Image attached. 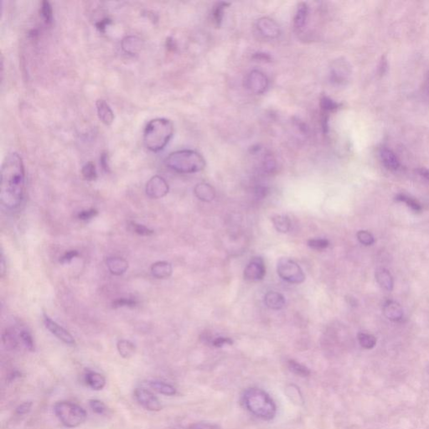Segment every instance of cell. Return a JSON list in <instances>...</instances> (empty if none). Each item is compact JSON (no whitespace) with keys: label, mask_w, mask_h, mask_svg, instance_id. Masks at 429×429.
Returning <instances> with one entry per match:
<instances>
[{"label":"cell","mask_w":429,"mask_h":429,"mask_svg":"<svg viewBox=\"0 0 429 429\" xmlns=\"http://www.w3.org/2000/svg\"><path fill=\"white\" fill-rule=\"evenodd\" d=\"M25 173L23 160L17 153H9L1 168L0 202L6 208L15 209L24 198Z\"/></svg>","instance_id":"6da1fadb"},{"label":"cell","mask_w":429,"mask_h":429,"mask_svg":"<svg viewBox=\"0 0 429 429\" xmlns=\"http://www.w3.org/2000/svg\"><path fill=\"white\" fill-rule=\"evenodd\" d=\"M173 134V124L167 118L150 121L144 131V144L152 152L164 150Z\"/></svg>","instance_id":"7a4b0ae2"},{"label":"cell","mask_w":429,"mask_h":429,"mask_svg":"<svg viewBox=\"0 0 429 429\" xmlns=\"http://www.w3.org/2000/svg\"><path fill=\"white\" fill-rule=\"evenodd\" d=\"M243 403L252 414L262 420L270 421L276 416V404L262 389L248 388L243 395Z\"/></svg>","instance_id":"3957f363"},{"label":"cell","mask_w":429,"mask_h":429,"mask_svg":"<svg viewBox=\"0 0 429 429\" xmlns=\"http://www.w3.org/2000/svg\"><path fill=\"white\" fill-rule=\"evenodd\" d=\"M165 162L168 168L180 173H197L206 167L203 156L194 150L175 151L168 156Z\"/></svg>","instance_id":"277c9868"},{"label":"cell","mask_w":429,"mask_h":429,"mask_svg":"<svg viewBox=\"0 0 429 429\" xmlns=\"http://www.w3.org/2000/svg\"><path fill=\"white\" fill-rule=\"evenodd\" d=\"M53 410L58 420L69 429L81 426L87 417L85 409L71 402H58L54 406Z\"/></svg>","instance_id":"5b68a950"},{"label":"cell","mask_w":429,"mask_h":429,"mask_svg":"<svg viewBox=\"0 0 429 429\" xmlns=\"http://www.w3.org/2000/svg\"><path fill=\"white\" fill-rule=\"evenodd\" d=\"M278 274L280 278L290 283H302L305 280V275L297 262L290 258L280 259L278 262Z\"/></svg>","instance_id":"8992f818"},{"label":"cell","mask_w":429,"mask_h":429,"mask_svg":"<svg viewBox=\"0 0 429 429\" xmlns=\"http://www.w3.org/2000/svg\"><path fill=\"white\" fill-rule=\"evenodd\" d=\"M134 397L138 404L148 411H159L162 409L161 402L154 394L144 388H137L134 391Z\"/></svg>","instance_id":"52a82bcc"},{"label":"cell","mask_w":429,"mask_h":429,"mask_svg":"<svg viewBox=\"0 0 429 429\" xmlns=\"http://www.w3.org/2000/svg\"><path fill=\"white\" fill-rule=\"evenodd\" d=\"M246 86L253 93L262 94L268 87V77L262 71H253L247 76Z\"/></svg>","instance_id":"ba28073f"},{"label":"cell","mask_w":429,"mask_h":429,"mask_svg":"<svg viewBox=\"0 0 429 429\" xmlns=\"http://www.w3.org/2000/svg\"><path fill=\"white\" fill-rule=\"evenodd\" d=\"M169 192V185L163 177L155 175L148 181L146 194L151 199H160Z\"/></svg>","instance_id":"9c48e42d"},{"label":"cell","mask_w":429,"mask_h":429,"mask_svg":"<svg viewBox=\"0 0 429 429\" xmlns=\"http://www.w3.org/2000/svg\"><path fill=\"white\" fill-rule=\"evenodd\" d=\"M266 275L264 261L262 257H254L244 270V279L249 282H257Z\"/></svg>","instance_id":"30bf717a"},{"label":"cell","mask_w":429,"mask_h":429,"mask_svg":"<svg viewBox=\"0 0 429 429\" xmlns=\"http://www.w3.org/2000/svg\"><path fill=\"white\" fill-rule=\"evenodd\" d=\"M44 326L46 327V329L52 335H55L56 338H58L60 341H62L63 343H65V344H68V345H71V346L76 344V341H75L73 336L70 333L68 332L66 329L61 326L60 324L56 323V321H52L45 314H44Z\"/></svg>","instance_id":"8fae6325"},{"label":"cell","mask_w":429,"mask_h":429,"mask_svg":"<svg viewBox=\"0 0 429 429\" xmlns=\"http://www.w3.org/2000/svg\"><path fill=\"white\" fill-rule=\"evenodd\" d=\"M257 27L261 35L266 38L274 39L279 36V26L272 19L268 17L260 19L257 21Z\"/></svg>","instance_id":"7c38bea8"},{"label":"cell","mask_w":429,"mask_h":429,"mask_svg":"<svg viewBox=\"0 0 429 429\" xmlns=\"http://www.w3.org/2000/svg\"><path fill=\"white\" fill-rule=\"evenodd\" d=\"M341 104L336 103L331 98L323 96L321 100V110H322V124H323V132H327L328 130V120H329V113L335 112L341 107Z\"/></svg>","instance_id":"4fadbf2b"},{"label":"cell","mask_w":429,"mask_h":429,"mask_svg":"<svg viewBox=\"0 0 429 429\" xmlns=\"http://www.w3.org/2000/svg\"><path fill=\"white\" fill-rule=\"evenodd\" d=\"M86 384L94 391H101L106 386V378L98 372L87 370L85 374Z\"/></svg>","instance_id":"5bb4252c"},{"label":"cell","mask_w":429,"mask_h":429,"mask_svg":"<svg viewBox=\"0 0 429 429\" xmlns=\"http://www.w3.org/2000/svg\"><path fill=\"white\" fill-rule=\"evenodd\" d=\"M96 107H97V116L103 124L106 125L112 124V122L114 121V113L106 101L103 99L97 100Z\"/></svg>","instance_id":"9a60e30c"},{"label":"cell","mask_w":429,"mask_h":429,"mask_svg":"<svg viewBox=\"0 0 429 429\" xmlns=\"http://www.w3.org/2000/svg\"><path fill=\"white\" fill-rule=\"evenodd\" d=\"M383 314L389 321H399L403 319V310L399 303L395 301H387L383 307Z\"/></svg>","instance_id":"2e32d148"},{"label":"cell","mask_w":429,"mask_h":429,"mask_svg":"<svg viewBox=\"0 0 429 429\" xmlns=\"http://www.w3.org/2000/svg\"><path fill=\"white\" fill-rule=\"evenodd\" d=\"M151 273L156 279H165L171 276V274L173 273V268L170 262L159 261L152 265Z\"/></svg>","instance_id":"e0dca14e"},{"label":"cell","mask_w":429,"mask_h":429,"mask_svg":"<svg viewBox=\"0 0 429 429\" xmlns=\"http://www.w3.org/2000/svg\"><path fill=\"white\" fill-rule=\"evenodd\" d=\"M107 266L111 274L120 276L126 273L129 268V263L126 260L121 257H108L107 259Z\"/></svg>","instance_id":"ac0fdd59"},{"label":"cell","mask_w":429,"mask_h":429,"mask_svg":"<svg viewBox=\"0 0 429 429\" xmlns=\"http://www.w3.org/2000/svg\"><path fill=\"white\" fill-rule=\"evenodd\" d=\"M121 45L125 53L133 56L138 53L139 50H141V39L134 36H126L125 38L123 39Z\"/></svg>","instance_id":"d6986e66"},{"label":"cell","mask_w":429,"mask_h":429,"mask_svg":"<svg viewBox=\"0 0 429 429\" xmlns=\"http://www.w3.org/2000/svg\"><path fill=\"white\" fill-rule=\"evenodd\" d=\"M194 194L199 200L204 202H211L215 197V191L212 185L206 183H200L195 186Z\"/></svg>","instance_id":"ffe728a7"},{"label":"cell","mask_w":429,"mask_h":429,"mask_svg":"<svg viewBox=\"0 0 429 429\" xmlns=\"http://www.w3.org/2000/svg\"><path fill=\"white\" fill-rule=\"evenodd\" d=\"M264 302L266 306L270 309L279 310L285 305V298L277 292H268L265 295Z\"/></svg>","instance_id":"44dd1931"},{"label":"cell","mask_w":429,"mask_h":429,"mask_svg":"<svg viewBox=\"0 0 429 429\" xmlns=\"http://www.w3.org/2000/svg\"><path fill=\"white\" fill-rule=\"evenodd\" d=\"M309 16V7L306 3H300L294 16V27L300 30L305 26Z\"/></svg>","instance_id":"7402d4cb"},{"label":"cell","mask_w":429,"mask_h":429,"mask_svg":"<svg viewBox=\"0 0 429 429\" xmlns=\"http://www.w3.org/2000/svg\"><path fill=\"white\" fill-rule=\"evenodd\" d=\"M376 279L379 285L388 291L393 288V279L389 271L385 268H379L376 272Z\"/></svg>","instance_id":"603a6c76"},{"label":"cell","mask_w":429,"mask_h":429,"mask_svg":"<svg viewBox=\"0 0 429 429\" xmlns=\"http://www.w3.org/2000/svg\"><path fill=\"white\" fill-rule=\"evenodd\" d=\"M381 158H382V162L387 168L388 170L391 171H397L400 166L399 160L397 158L396 154L387 149H382L381 150Z\"/></svg>","instance_id":"cb8c5ba5"},{"label":"cell","mask_w":429,"mask_h":429,"mask_svg":"<svg viewBox=\"0 0 429 429\" xmlns=\"http://www.w3.org/2000/svg\"><path fill=\"white\" fill-rule=\"evenodd\" d=\"M349 75V68L344 62H339V64L334 66L331 71V79L337 84H342L346 81L347 76Z\"/></svg>","instance_id":"d4e9b609"},{"label":"cell","mask_w":429,"mask_h":429,"mask_svg":"<svg viewBox=\"0 0 429 429\" xmlns=\"http://www.w3.org/2000/svg\"><path fill=\"white\" fill-rule=\"evenodd\" d=\"M118 353L123 358L130 359L134 356L136 352L135 344L127 340H121L117 344Z\"/></svg>","instance_id":"484cf974"},{"label":"cell","mask_w":429,"mask_h":429,"mask_svg":"<svg viewBox=\"0 0 429 429\" xmlns=\"http://www.w3.org/2000/svg\"><path fill=\"white\" fill-rule=\"evenodd\" d=\"M150 387L153 389L154 391L159 392V394L165 395V396H173L176 394V389L173 387V386L170 385L168 383L164 382H159V381H153L150 382Z\"/></svg>","instance_id":"4316f807"},{"label":"cell","mask_w":429,"mask_h":429,"mask_svg":"<svg viewBox=\"0 0 429 429\" xmlns=\"http://www.w3.org/2000/svg\"><path fill=\"white\" fill-rule=\"evenodd\" d=\"M275 229L281 233H287L291 228V221L287 215L277 214L272 218Z\"/></svg>","instance_id":"83f0119b"},{"label":"cell","mask_w":429,"mask_h":429,"mask_svg":"<svg viewBox=\"0 0 429 429\" xmlns=\"http://www.w3.org/2000/svg\"><path fill=\"white\" fill-rule=\"evenodd\" d=\"M287 365H288L289 370L297 376L308 377L311 374L309 368L303 365L300 364V362H296L294 360H288Z\"/></svg>","instance_id":"f1b7e54d"},{"label":"cell","mask_w":429,"mask_h":429,"mask_svg":"<svg viewBox=\"0 0 429 429\" xmlns=\"http://www.w3.org/2000/svg\"><path fill=\"white\" fill-rule=\"evenodd\" d=\"M229 5L230 3H225V2H220L214 5L212 15H213V20H214L216 26L221 25L222 20H223L224 10Z\"/></svg>","instance_id":"f546056e"},{"label":"cell","mask_w":429,"mask_h":429,"mask_svg":"<svg viewBox=\"0 0 429 429\" xmlns=\"http://www.w3.org/2000/svg\"><path fill=\"white\" fill-rule=\"evenodd\" d=\"M129 229L132 233L142 236H150L153 234V230L150 229L141 224L136 223L134 221H131L129 223Z\"/></svg>","instance_id":"4dcf8cb0"},{"label":"cell","mask_w":429,"mask_h":429,"mask_svg":"<svg viewBox=\"0 0 429 429\" xmlns=\"http://www.w3.org/2000/svg\"><path fill=\"white\" fill-rule=\"evenodd\" d=\"M358 341L362 347L365 349H367V350L372 349L376 344V339L374 337L373 335L365 334V333L358 334Z\"/></svg>","instance_id":"1f68e13d"},{"label":"cell","mask_w":429,"mask_h":429,"mask_svg":"<svg viewBox=\"0 0 429 429\" xmlns=\"http://www.w3.org/2000/svg\"><path fill=\"white\" fill-rule=\"evenodd\" d=\"M82 173L85 179L88 181H93L96 180L97 178V170L96 166L92 162H88L86 163L83 169H82Z\"/></svg>","instance_id":"d6a6232c"},{"label":"cell","mask_w":429,"mask_h":429,"mask_svg":"<svg viewBox=\"0 0 429 429\" xmlns=\"http://www.w3.org/2000/svg\"><path fill=\"white\" fill-rule=\"evenodd\" d=\"M41 12L45 24H50L53 21V9L48 1H43L41 7Z\"/></svg>","instance_id":"836d02e7"},{"label":"cell","mask_w":429,"mask_h":429,"mask_svg":"<svg viewBox=\"0 0 429 429\" xmlns=\"http://www.w3.org/2000/svg\"><path fill=\"white\" fill-rule=\"evenodd\" d=\"M396 200H397V201L406 203L407 206H409V207H410L412 211H414V212H419L422 211V207H421L419 203H417L416 200L411 199V197L407 196L405 194H398V195L396 197Z\"/></svg>","instance_id":"e575fe53"},{"label":"cell","mask_w":429,"mask_h":429,"mask_svg":"<svg viewBox=\"0 0 429 429\" xmlns=\"http://www.w3.org/2000/svg\"><path fill=\"white\" fill-rule=\"evenodd\" d=\"M3 344L9 350H14L18 345V341H17V339L15 337V335L11 331H9V330H7L6 332L3 333Z\"/></svg>","instance_id":"d590c367"},{"label":"cell","mask_w":429,"mask_h":429,"mask_svg":"<svg viewBox=\"0 0 429 429\" xmlns=\"http://www.w3.org/2000/svg\"><path fill=\"white\" fill-rule=\"evenodd\" d=\"M20 336H21V341L24 344V346L26 347L27 350H29L30 351H35L36 346H35V342H34L31 334L27 330H22Z\"/></svg>","instance_id":"8d00e7d4"},{"label":"cell","mask_w":429,"mask_h":429,"mask_svg":"<svg viewBox=\"0 0 429 429\" xmlns=\"http://www.w3.org/2000/svg\"><path fill=\"white\" fill-rule=\"evenodd\" d=\"M89 406L91 410L97 414L103 415L107 411V407L100 400L91 399L89 401Z\"/></svg>","instance_id":"74e56055"},{"label":"cell","mask_w":429,"mask_h":429,"mask_svg":"<svg viewBox=\"0 0 429 429\" xmlns=\"http://www.w3.org/2000/svg\"><path fill=\"white\" fill-rule=\"evenodd\" d=\"M329 242L326 239H311L308 241V246L315 250H323L329 247Z\"/></svg>","instance_id":"f35d334b"},{"label":"cell","mask_w":429,"mask_h":429,"mask_svg":"<svg viewBox=\"0 0 429 429\" xmlns=\"http://www.w3.org/2000/svg\"><path fill=\"white\" fill-rule=\"evenodd\" d=\"M357 238H358L359 241L365 246H370V245L373 244L374 241H375L373 236L371 235L367 231H360L357 233Z\"/></svg>","instance_id":"ab89813d"},{"label":"cell","mask_w":429,"mask_h":429,"mask_svg":"<svg viewBox=\"0 0 429 429\" xmlns=\"http://www.w3.org/2000/svg\"><path fill=\"white\" fill-rule=\"evenodd\" d=\"M138 302L132 299H118L112 302V307L113 309H118L123 307H134Z\"/></svg>","instance_id":"60d3db41"},{"label":"cell","mask_w":429,"mask_h":429,"mask_svg":"<svg viewBox=\"0 0 429 429\" xmlns=\"http://www.w3.org/2000/svg\"><path fill=\"white\" fill-rule=\"evenodd\" d=\"M276 161L274 159L273 156L268 154L264 157V161H263V168L264 171L268 173H273L277 167Z\"/></svg>","instance_id":"b9f144b4"},{"label":"cell","mask_w":429,"mask_h":429,"mask_svg":"<svg viewBox=\"0 0 429 429\" xmlns=\"http://www.w3.org/2000/svg\"><path fill=\"white\" fill-rule=\"evenodd\" d=\"M97 214H98V212L96 209H89V210H85V211L79 212L77 214V217L82 221H88V220L94 218L95 216H97Z\"/></svg>","instance_id":"7bdbcfd3"},{"label":"cell","mask_w":429,"mask_h":429,"mask_svg":"<svg viewBox=\"0 0 429 429\" xmlns=\"http://www.w3.org/2000/svg\"><path fill=\"white\" fill-rule=\"evenodd\" d=\"M33 403L31 402H25L22 403L21 405H19L16 409H15V413L19 416H24V415L30 413V411L32 409Z\"/></svg>","instance_id":"ee69618b"},{"label":"cell","mask_w":429,"mask_h":429,"mask_svg":"<svg viewBox=\"0 0 429 429\" xmlns=\"http://www.w3.org/2000/svg\"><path fill=\"white\" fill-rule=\"evenodd\" d=\"M78 255H79V253H78L77 251H68V252H66V253H65V254L60 258V262L62 263V264L69 263V262H71V261H72V259L77 257Z\"/></svg>","instance_id":"f6af8a7d"},{"label":"cell","mask_w":429,"mask_h":429,"mask_svg":"<svg viewBox=\"0 0 429 429\" xmlns=\"http://www.w3.org/2000/svg\"><path fill=\"white\" fill-rule=\"evenodd\" d=\"M188 429H219V428L212 423L199 422V423L191 424V426L189 427Z\"/></svg>","instance_id":"bcb514c9"},{"label":"cell","mask_w":429,"mask_h":429,"mask_svg":"<svg viewBox=\"0 0 429 429\" xmlns=\"http://www.w3.org/2000/svg\"><path fill=\"white\" fill-rule=\"evenodd\" d=\"M233 343L232 339L225 338V337H218L212 341V344L214 347H222L225 344H233Z\"/></svg>","instance_id":"7dc6e473"},{"label":"cell","mask_w":429,"mask_h":429,"mask_svg":"<svg viewBox=\"0 0 429 429\" xmlns=\"http://www.w3.org/2000/svg\"><path fill=\"white\" fill-rule=\"evenodd\" d=\"M388 69V64H387V60L386 58V56H383L382 57V60H381V62H380L379 65V73L381 76H383L384 74H386V72L387 71Z\"/></svg>","instance_id":"c3c4849f"},{"label":"cell","mask_w":429,"mask_h":429,"mask_svg":"<svg viewBox=\"0 0 429 429\" xmlns=\"http://www.w3.org/2000/svg\"><path fill=\"white\" fill-rule=\"evenodd\" d=\"M101 165L103 170L107 172L108 171V157L107 155V153H103L101 156Z\"/></svg>","instance_id":"681fc988"},{"label":"cell","mask_w":429,"mask_h":429,"mask_svg":"<svg viewBox=\"0 0 429 429\" xmlns=\"http://www.w3.org/2000/svg\"><path fill=\"white\" fill-rule=\"evenodd\" d=\"M110 22H111V21L108 20V19H104L103 21H99V22L97 23V28L98 30H100V31H104L105 29H106V27L110 24Z\"/></svg>","instance_id":"f907efd6"},{"label":"cell","mask_w":429,"mask_h":429,"mask_svg":"<svg viewBox=\"0 0 429 429\" xmlns=\"http://www.w3.org/2000/svg\"><path fill=\"white\" fill-rule=\"evenodd\" d=\"M267 194H268V189L266 188V187L260 186V187L257 189V196L259 197V198H264L267 195Z\"/></svg>","instance_id":"816d5d0a"},{"label":"cell","mask_w":429,"mask_h":429,"mask_svg":"<svg viewBox=\"0 0 429 429\" xmlns=\"http://www.w3.org/2000/svg\"><path fill=\"white\" fill-rule=\"evenodd\" d=\"M417 172L418 173L422 175V176L424 177L425 179L429 180V170H427L425 168H420V169H418L417 170Z\"/></svg>","instance_id":"f5cc1de1"},{"label":"cell","mask_w":429,"mask_h":429,"mask_svg":"<svg viewBox=\"0 0 429 429\" xmlns=\"http://www.w3.org/2000/svg\"><path fill=\"white\" fill-rule=\"evenodd\" d=\"M255 57H256L257 59L260 60V61H270V56L265 53L256 54Z\"/></svg>","instance_id":"db71d44e"},{"label":"cell","mask_w":429,"mask_h":429,"mask_svg":"<svg viewBox=\"0 0 429 429\" xmlns=\"http://www.w3.org/2000/svg\"><path fill=\"white\" fill-rule=\"evenodd\" d=\"M21 376V373L18 372V371H14L11 375H9V379L10 382H12L13 380H15L16 377H20Z\"/></svg>","instance_id":"11a10c76"},{"label":"cell","mask_w":429,"mask_h":429,"mask_svg":"<svg viewBox=\"0 0 429 429\" xmlns=\"http://www.w3.org/2000/svg\"><path fill=\"white\" fill-rule=\"evenodd\" d=\"M2 259H1V276H3V273H4V259H3V253H2V256H1Z\"/></svg>","instance_id":"9f6ffc18"}]
</instances>
